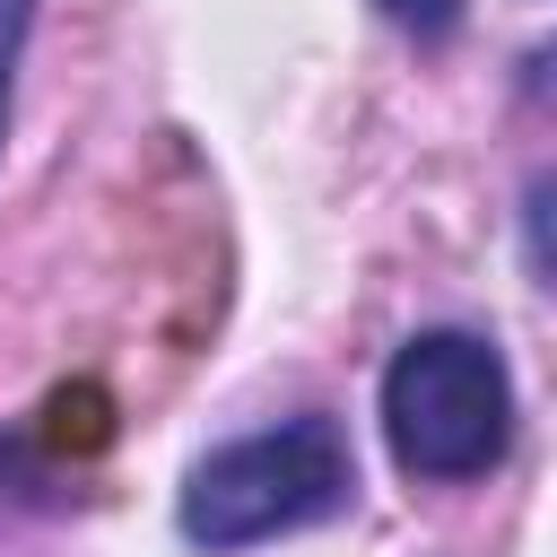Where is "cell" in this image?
<instances>
[{
    "mask_svg": "<svg viewBox=\"0 0 557 557\" xmlns=\"http://www.w3.org/2000/svg\"><path fill=\"white\" fill-rule=\"evenodd\" d=\"M26 26H35V0H0V131H9V78H17Z\"/></svg>",
    "mask_w": 557,
    "mask_h": 557,
    "instance_id": "3957f363",
    "label": "cell"
},
{
    "mask_svg": "<svg viewBox=\"0 0 557 557\" xmlns=\"http://www.w3.org/2000/svg\"><path fill=\"white\" fill-rule=\"evenodd\" d=\"M357 487L348 444L331 418H287L270 435H244L226 453H209L183 487V540L200 548H252L278 531H305L322 513H339Z\"/></svg>",
    "mask_w": 557,
    "mask_h": 557,
    "instance_id": "7a4b0ae2",
    "label": "cell"
},
{
    "mask_svg": "<svg viewBox=\"0 0 557 557\" xmlns=\"http://www.w3.org/2000/svg\"><path fill=\"white\" fill-rule=\"evenodd\" d=\"M531 261L557 278V183H540V191H531Z\"/></svg>",
    "mask_w": 557,
    "mask_h": 557,
    "instance_id": "277c9868",
    "label": "cell"
},
{
    "mask_svg": "<svg viewBox=\"0 0 557 557\" xmlns=\"http://www.w3.org/2000/svg\"><path fill=\"white\" fill-rule=\"evenodd\" d=\"M383 435L409 479H479L513 444L505 357L470 331H418L383 374Z\"/></svg>",
    "mask_w": 557,
    "mask_h": 557,
    "instance_id": "6da1fadb",
    "label": "cell"
},
{
    "mask_svg": "<svg viewBox=\"0 0 557 557\" xmlns=\"http://www.w3.org/2000/svg\"><path fill=\"white\" fill-rule=\"evenodd\" d=\"M383 17L409 26V35H444V26L461 17V0H383Z\"/></svg>",
    "mask_w": 557,
    "mask_h": 557,
    "instance_id": "5b68a950",
    "label": "cell"
}]
</instances>
